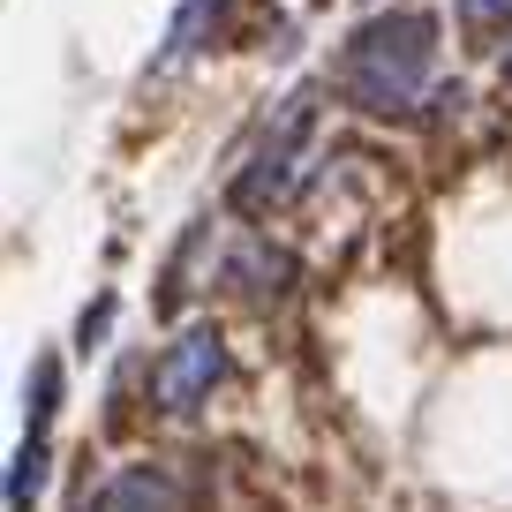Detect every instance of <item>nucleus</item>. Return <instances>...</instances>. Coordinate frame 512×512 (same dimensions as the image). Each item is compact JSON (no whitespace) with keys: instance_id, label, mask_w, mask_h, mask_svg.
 Masks as SVG:
<instances>
[{"instance_id":"2","label":"nucleus","mask_w":512,"mask_h":512,"mask_svg":"<svg viewBox=\"0 0 512 512\" xmlns=\"http://www.w3.org/2000/svg\"><path fill=\"white\" fill-rule=\"evenodd\" d=\"M219 377H226V347H219L211 332H189V339H174V354L159 362V377H151V400H159L166 415H189V407L204 400Z\"/></svg>"},{"instance_id":"5","label":"nucleus","mask_w":512,"mask_h":512,"mask_svg":"<svg viewBox=\"0 0 512 512\" xmlns=\"http://www.w3.org/2000/svg\"><path fill=\"white\" fill-rule=\"evenodd\" d=\"M460 16L475 23V31H490V23H505V16H512V0H460Z\"/></svg>"},{"instance_id":"3","label":"nucleus","mask_w":512,"mask_h":512,"mask_svg":"<svg viewBox=\"0 0 512 512\" xmlns=\"http://www.w3.org/2000/svg\"><path fill=\"white\" fill-rule=\"evenodd\" d=\"M38 490H46V445L31 437V445L16 452V467H8V512H31Z\"/></svg>"},{"instance_id":"1","label":"nucleus","mask_w":512,"mask_h":512,"mask_svg":"<svg viewBox=\"0 0 512 512\" xmlns=\"http://www.w3.org/2000/svg\"><path fill=\"white\" fill-rule=\"evenodd\" d=\"M430 61H437V23L430 16H384L347 46V98L369 106V113H400V106H415Z\"/></svg>"},{"instance_id":"4","label":"nucleus","mask_w":512,"mask_h":512,"mask_svg":"<svg viewBox=\"0 0 512 512\" xmlns=\"http://www.w3.org/2000/svg\"><path fill=\"white\" fill-rule=\"evenodd\" d=\"M53 400H61V369H53V362H38V369H31V437L46 430Z\"/></svg>"},{"instance_id":"6","label":"nucleus","mask_w":512,"mask_h":512,"mask_svg":"<svg viewBox=\"0 0 512 512\" xmlns=\"http://www.w3.org/2000/svg\"><path fill=\"white\" fill-rule=\"evenodd\" d=\"M505 83H512V53H505Z\"/></svg>"}]
</instances>
